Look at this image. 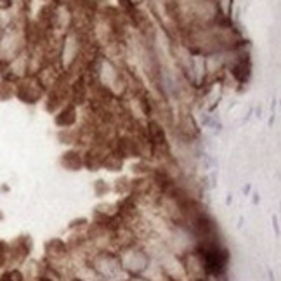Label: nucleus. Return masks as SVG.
<instances>
[{
    "instance_id": "5",
    "label": "nucleus",
    "mask_w": 281,
    "mask_h": 281,
    "mask_svg": "<svg viewBox=\"0 0 281 281\" xmlns=\"http://www.w3.org/2000/svg\"><path fill=\"white\" fill-rule=\"evenodd\" d=\"M109 191V186L106 184L103 179H99V181H96V184H94V193H96L97 196H104L106 193Z\"/></svg>"
},
{
    "instance_id": "6",
    "label": "nucleus",
    "mask_w": 281,
    "mask_h": 281,
    "mask_svg": "<svg viewBox=\"0 0 281 281\" xmlns=\"http://www.w3.org/2000/svg\"><path fill=\"white\" fill-rule=\"evenodd\" d=\"M125 281H149V280L144 278V276H129Z\"/></svg>"
},
{
    "instance_id": "8",
    "label": "nucleus",
    "mask_w": 281,
    "mask_h": 281,
    "mask_svg": "<svg viewBox=\"0 0 281 281\" xmlns=\"http://www.w3.org/2000/svg\"><path fill=\"white\" fill-rule=\"evenodd\" d=\"M2 221H3V214L0 212V222H2Z\"/></svg>"
},
{
    "instance_id": "7",
    "label": "nucleus",
    "mask_w": 281,
    "mask_h": 281,
    "mask_svg": "<svg viewBox=\"0 0 281 281\" xmlns=\"http://www.w3.org/2000/svg\"><path fill=\"white\" fill-rule=\"evenodd\" d=\"M3 28H5V23H3V17H2V12H0V33L3 31Z\"/></svg>"
},
{
    "instance_id": "2",
    "label": "nucleus",
    "mask_w": 281,
    "mask_h": 281,
    "mask_svg": "<svg viewBox=\"0 0 281 281\" xmlns=\"http://www.w3.org/2000/svg\"><path fill=\"white\" fill-rule=\"evenodd\" d=\"M116 254H118L122 269L125 271L127 276H142L153 261L148 248L141 245L139 242H132L120 247Z\"/></svg>"
},
{
    "instance_id": "3",
    "label": "nucleus",
    "mask_w": 281,
    "mask_h": 281,
    "mask_svg": "<svg viewBox=\"0 0 281 281\" xmlns=\"http://www.w3.org/2000/svg\"><path fill=\"white\" fill-rule=\"evenodd\" d=\"M26 50V33L16 23L5 24L0 33V66H5L10 61L19 57Z\"/></svg>"
},
{
    "instance_id": "1",
    "label": "nucleus",
    "mask_w": 281,
    "mask_h": 281,
    "mask_svg": "<svg viewBox=\"0 0 281 281\" xmlns=\"http://www.w3.org/2000/svg\"><path fill=\"white\" fill-rule=\"evenodd\" d=\"M87 262L101 281H125L129 278L122 269V262L116 250H92L87 257Z\"/></svg>"
},
{
    "instance_id": "4",
    "label": "nucleus",
    "mask_w": 281,
    "mask_h": 281,
    "mask_svg": "<svg viewBox=\"0 0 281 281\" xmlns=\"http://www.w3.org/2000/svg\"><path fill=\"white\" fill-rule=\"evenodd\" d=\"M61 165L66 170H80L83 167V155L78 151H68L61 158Z\"/></svg>"
}]
</instances>
